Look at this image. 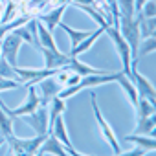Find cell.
Returning <instances> with one entry per match:
<instances>
[{"label": "cell", "mask_w": 156, "mask_h": 156, "mask_svg": "<svg viewBox=\"0 0 156 156\" xmlns=\"http://www.w3.org/2000/svg\"><path fill=\"white\" fill-rule=\"evenodd\" d=\"M121 72H108V70H105L101 73L85 75V77H81V79H79V83H77V85L68 87V88H62L59 92V98L61 99H68V98H73L75 94H79L83 90H88V88H94V87H101V85H108V83H116L118 77L121 75Z\"/></svg>", "instance_id": "obj_1"}, {"label": "cell", "mask_w": 156, "mask_h": 156, "mask_svg": "<svg viewBox=\"0 0 156 156\" xmlns=\"http://www.w3.org/2000/svg\"><path fill=\"white\" fill-rule=\"evenodd\" d=\"M48 134H39L35 138H17V136H9L6 138V141L9 143V154L13 156H35L42 145V141L46 140Z\"/></svg>", "instance_id": "obj_2"}, {"label": "cell", "mask_w": 156, "mask_h": 156, "mask_svg": "<svg viewBox=\"0 0 156 156\" xmlns=\"http://www.w3.org/2000/svg\"><path fill=\"white\" fill-rule=\"evenodd\" d=\"M138 22H140V17L136 15V17H119V20H118V30H119V33H121V37L129 42V46H130V53H132V62H138L136 61V51H138V46H140V41H141V37H140V26H138Z\"/></svg>", "instance_id": "obj_3"}, {"label": "cell", "mask_w": 156, "mask_h": 156, "mask_svg": "<svg viewBox=\"0 0 156 156\" xmlns=\"http://www.w3.org/2000/svg\"><path fill=\"white\" fill-rule=\"evenodd\" d=\"M90 99H92V108H94V116H96V121H98V125H99V132H101V134H103V138L108 141V145L112 147L114 154L121 152V149H119V141H118V138H116V132H114V129L110 127V123L105 119L103 112L99 110V105H98V98H96V94H94V92L90 94Z\"/></svg>", "instance_id": "obj_4"}, {"label": "cell", "mask_w": 156, "mask_h": 156, "mask_svg": "<svg viewBox=\"0 0 156 156\" xmlns=\"http://www.w3.org/2000/svg\"><path fill=\"white\" fill-rule=\"evenodd\" d=\"M105 33L112 39V42H114V46H116V50H118V53H119V59H121V62H123V73L129 75L130 64H132V53H130L129 42L121 37V33H119V30H118L116 26H107V28H105Z\"/></svg>", "instance_id": "obj_5"}, {"label": "cell", "mask_w": 156, "mask_h": 156, "mask_svg": "<svg viewBox=\"0 0 156 156\" xmlns=\"http://www.w3.org/2000/svg\"><path fill=\"white\" fill-rule=\"evenodd\" d=\"M20 119L24 123H28L35 134H50L48 132V125H50V116H48V107L44 103H41V107L37 110H33L31 114H26V116H20Z\"/></svg>", "instance_id": "obj_6"}, {"label": "cell", "mask_w": 156, "mask_h": 156, "mask_svg": "<svg viewBox=\"0 0 156 156\" xmlns=\"http://www.w3.org/2000/svg\"><path fill=\"white\" fill-rule=\"evenodd\" d=\"M129 77H130V81L134 83V87L138 90V98H143V99H149V101L154 103V85L147 79L143 73L138 72V62L130 64Z\"/></svg>", "instance_id": "obj_7"}, {"label": "cell", "mask_w": 156, "mask_h": 156, "mask_svg": "<svg viewBox=\"0 0 156 156\" xmlns=\"http://www.w3.org/2000/svg\"><path fill=\"white\" fill-rule=\"evenodd\" d=\"M22 44H24V41L17 35V33H8L2 41H0V48H2V57L15 68V66H19L17 64V57H19V51H20V48H22Z\"/></svg>", "instance_id": "obj_8"}, {"label": "cell", "mask_w": 156, "mask_h": 156, "mask_svg": "<svg viewBox=\"0 0 156 156\" xmlns=\"http://www.w3.org/2000/svg\"><path fill=\"white\" fill-rule=\"evenodd\" d=\"M66 9H68V4H61V6H55V8L48 9L46 13H39V15H35V19H37L39 22H42V24L53 33V30L59 28V24L62 22V15H64Z\"/></svg>", "instance_id": "obj_9"}, {"label": "cell", "mask_w": 156, "mask_h": 156, "mask_svg": "<svg viewBox=\"0 0 156 156\" xmlns=\"http://www.w3.org/2000/svg\"><path fill=\"white\" fill-rule=\"evenodd\" d=\"M37 51L42 53V57H44V68H48V70L64 68L68 64V61H70V53L51 51V50H46V48H37Z\"/></svg>", "instance_id": "obj_10"}, {"label": "cell", "mask_w": 156, "mask_h": 156, "mask_svg": "<svg viewBox=\"0 0 156 156\" xmlns=\"http://www.w3.org/2000/svg\"><path fill=\"white\" fill-rule=\"evenodd\" d=\"M35 85H39V88H41V101L46 105L50 99H53V98H57L59 96V92L62 90L61 87H59V83L55 81V75H51V77H44V79H41L39 83H35Z\"/></svg>", "instance_id": "obj_11"}, {"label": "cell", "mask_w": 156, "mask_h": 156, "mask_svg": "<svg viewBox=\"0 0 156 156\" xmlns=\"http://www.w3.org/2000/svg\"><path fill=\"white\" fill-rule=\"evenodd\" d=\"M35 26H37V42H39V48H46V50H51V51H61L59 46H57V41L53 37V33L35 19Z\"/></svg>", "instance_id": "obj_12"}, {"label": "cell", "mask_w": 156, "mask_h": 156, "mask_svg": "<svg viewBox=\"0 0 156 156\" xmlns=\"http://www.w3.org/2000/svg\"><path fill=\"white\" fill-rule=\"evenodd\" d=\"M42 154H53V156H70L68 154V151L64 149V145L53 136V134H48L46 136V140L42 141V145H41V149H39Z\"/></svg>", "instance_id": "obj_13"}, {"label": "cell", "mask_w": 156, "mask_h": 156, "mask_svg": "<svg viewBox=\"0 0 156 156\" xmlns=\"http://www.w3.org/2000/svg\"><path fill=\"white\" fill-rule=\"evenodd\" d=\"M103 33H105V28H98V30L90 31V35H88L85 41H81V42L77 44L75 48H72V50H70V55H72V57H79L81 53L88 51V50H90V48H92V46L98 42V39H99Z\"/></svg>", "instance_id": "obj_14"}, {"label": "cell", "mask_w": 156, "mask_h": 156, "mask_svg": "<svg viewBox=\"0 0 156 156\" xmlns=\"http://www.w3.org/2000/svg\"><path fill=\"white\" fill-rule=\"evenodd\" d=\"M50 134H53V136H55V138L64 145V149L73 147V143H72V140H70V136H68L66 123H64V118H62V116H57V118H55V121H53V125H51Z\"/></svg>", "instance_id": "obj_15"}, {"label": "cell", "mask_w": 156, "mask_h": 156, "mask_svg": "<svg viewBox=\"0 0 156 156\" xmlns=\"http://www.w3.org/2000/svg\"><path fill=\"white\" fill-rule=\"evenodd\" d=\"M46 107H48V116H50V125H48V132H50V130H51V125H53V121H55V118H57V116H62V112L66 110V99H61V98L57 96V98L50 99V101L46 103Z\"/></svg>", "instance_id": "obj_16"}, {"label": "cell", "mask_w": 156, "mask_h": 156, "mask_svg": "<svg viewBox=\"0 0 156 156\" xmlns=\"http://www.w3.org/2000/svg\"><path fill=\"white\" fill-rule=\"evenodd\" d=\"M59 28L64 30V33L70 37V46H72V48H75L81 41H85V39L90 35V30H75V28H72V26H68V24H64V22H61Z\"/></svg>", "instance_id": "obj_17"}, {"label": "cell", "mask_w": 156, "mask_h": 156, "mask_svg": "<svg viewBox=\"0 0 156 156\" xmlns=\"http://www.w3.org/2000/svg\"><path fill=\"white\" fill-rule=\"evenodd\" d=\"M125 141L136 143L138 147H141V149H145V151H149V152L156 149L154 136H149V134H129V136H125Z\"/></svg>", "instance_id": "obj_18"}, {"label": "cell", "mask_w": 156, "mask_h": 156, "mask_svg": "<svg viewBox=\"0 0 156 156\" xmlns=\"http://www.w3.org/2000/svg\"><path fill=\"white\" fill-rule=\"evenodd\" d=\"M123 90H125V94L129 96V99H130V103H132V107H136V103H138V90H136V87H134V83L130 81V77L127 75V73H123L121 72V75L118 77V81H116Z\"/></svg>", "instance_id": "obj_19"}, {"label": "cell", "mask_w": 156, "mask_h": 156, "mask_svg": "<svg viewBox=\"0 0 156 156\" xmlns=\"http://www.w3.org/2000/svg\"><path fill=\"white\" fill-rule=\"evenodd\" d=\"M138 17H140V22H138V26H140V37L141 39L154 37V33H156V17L145 19V17H141V13H138Z\"/></svg>", "instance_id": "obj_20"}, {"label": "cell", "mask_w": 156, "mask_h": 156, "mask_svg": "<svg viewBox=\"0 0 156 156\" xmlns=\"http://www.w3.org/2000/svg\"><path fill=\"white\" fill-rule=\"evenodd\" d=\"M138 125L134 129V134H149L154 136V118L147 116V118H136Z\"/></svg>", "instance_id": "obj_21"}, {"label": "cell", "mask_w": 156, "mask_h": 156, "mask_svg": "<svg viewBox=\"0 0 156 156\" xmlns=\"http://www.w3.org/2000/svg\"><path fill=\"white\" fill-rule=\"evenodd\" d=\"M0 134L4 138L15 136V129H13V118H9L2 108H0Z\"/></svg>", "instance_id": "obj_22"}, {"label": "cell", "mask_w": 156, "mask_h": 156, "mask_svg": "<svg viewBox=\"0 0 156 156\" xmlns=\"http://www.w3.org/2000/svg\"><path fill=\"white\" fill-rule=\"evenodd\" d=\"M154 50H156V39L154 37L141 39L140 41V46H138V51H136V61H140V57H145V55L152 53Z\"/></svg>", "instance_id": "obj_23"}, {"label": "cell", "mask_w": 156, "mask_h": 156, "mask_svg": "<svg viewBox=\"0 0 156 156\" xmlns=\"http://www.w3.org/2000/svg\"><path fill=\"white\" fill-rule=\"evenodd\" d=\"M134 108H136V116H138V118L154 116V103H152V101H149V99H143V98H140Z\"/></svg>", "instance_id": "obj_24"}, {"label": "cell", "mask_w": 156, "mask_h": 156, "mask_svg": "<svg viewBox=\"0 0 156 156\" xmlns=\"http://www.w3.org/2000/svg\"><path fill=\"white\" fill-rule=\"evenodd\" d=\"M118 4V13L119 17H136V11H134V0H116Z\"/></svg>", "instance_id": "obj_25"}, {"label": "cell", "mask_w": 156, "mask_h": 156, "mask_svg": "<svg viewBox=\"0 0 156 156\" xmlns=\"http://www.w3.org/2000/svg\"><path fill=\"white\" fill-rule=\"evenodd\" d=\"M0 79H13V81H19L17 79V73H15V68L4 59V57H0ZM20 83V81H19ZM22 85V83H20Z\"/></svg>", "instance_id": "obj_26"}, {"label": "cell", "mask_w": 156, "mask_h": 156, "mask_svg": "<svg viewBox=\"0 0 156 156\" xmlns=\"http://www.w3.org/2000/svg\"><path fill=\"white\" fill-rule=\"evenodd\" d=\"M13 33H17L24 42H28V44H31V46H35V42H33V35H31V30H30V24H24V26H20V28H17Z\"/></svg>", "instance_id": "obj_27"}, {"label": "cell", "mask_w": 156, "mask_h": 156, "mask_svg": "<svg viewBox=\"0 0 156 156\" xmlns=\"http://www.w3.org/2000/svg\"><path fill=\"white\" fill-rule=\"evenodd\" d=\"M141 17L145 19H151V17H156V0H147L141 8Z\"/></svg>", "instance_id": "obj_28"}, {"label": "cell", "mask_w": 156, "mask_h": 156, "mask_svg": "<svg viewBox=\"0 0 156 156\" xmlns=\"http://www.w3.org/2000/svg\"><path fill=\"white\" fill-rule=\"evenodd\" d=\"M147 152H149V151L138 147V149H132V151H127V152H118V154H114V156H145Z\"/></svg>", "instance_id": "obj_29"}, {"label": "cell", "mask_w": 156, "mask_h": 156, "mask_svg": "<svg viewBox=\"0 0 156 156\" xmlns=\"http://www.w3.org/2000/svg\"><path fill=\"white\" fill-rule=\"evenodd\" d=\"M66 2H70L73 6H92V4H96V0H66Z\"/></svg>", "instance_id": "obj_30"}, {"label": "cell", "mask_w": 156, "mask_h": 156, "mask_svg": "<svg viewBox=\"0 0 156 156\" xmlns=\"http://www.w3.org/2000/svg\"><path fill=\"white\" fill-rule=\"evenodd\" d=\"M66 151H68L70 156H87V154H83V152H79V151H75V147H70V149H66Z\"/></svg>", "instance_id": "obj_31"}, {"label": "cell", "mask_w": 156, "mask_h": 156, "mask_svg": "<svg viewBox=\"0 0 156 156\" xmlns=\"http://www.w3.org/2000/svg\"><path fill=\"white\" fill-rule=\"evenodd\" d=\"M35 156H44V154H42V152H41V151H39V152H37V154H35Z\"/></svg>", "instance_id": "obj_32"}, {"label": "cell", "mask_w": 156, "mask_h": 156, "mask_svg": "<svg viewBox=\"0 0 156 156\" xmlns=\"http://www.w3.org/2000/svg\"><path fill=\"white\" fill-rule=\"evenodd\" d=\"M0 57H2V48H0Z\"/></svg>", "instance_id": "obj_33"}, {"label": "cell", "mask_w": 156, "mask_h": 156, "mask_svg": "<svg viewBox=\"0 0 156 156\" xmlns=\"http://www.w3.org/2000/svg\"><path fill=\"white\" fill-rule=\"evenodd\" d=\"M9 156H13V154H9Z\"/></svg>", "instance_id": "obj_34"}]
</instances>
